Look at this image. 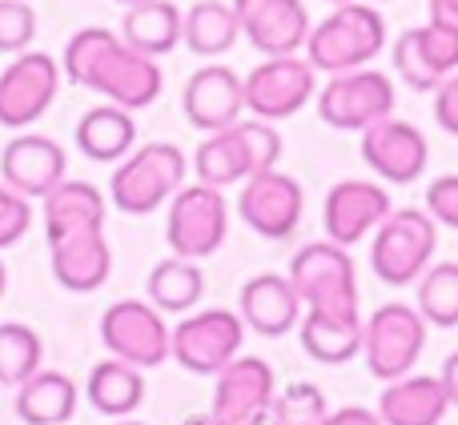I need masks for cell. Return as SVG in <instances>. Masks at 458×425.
Listing matches in <instances>:
<instances>
[{
  "label": "cell",
  "mask_w": 458,
  "mask_h": 425,
  "mask_svg": "<svg viewBox=\"0 0 458 425\" xmlns=\"http://www.w3.org/2000/svg\"><path fill=\"white\" fill-rule=\"evenodd\" d=\"M61 69L72 85L93 88L117 109H149L161 96V64L153 56H141L109 29H81L69 37L61 56Z\"/></svg>",
  "instance_id": "obj_1"
},
{
  "label": "cell",
  "mask_w": 458,
  "mask_h": 425,
  "mask_svg": "<svg viewBox=\"0 0 458 425\" xmlns=\"http://www.w3.org/2000/svg\"><path fill=\"white\" fill-rule=\"evenodd\" d=\"M382 48H386V21H382V12L350 0V4H334V12L310 29L306 61L314 64V72L338 77V72L366 69Z\"/></svg>",
  "instance_id": "obj_2"
},
{
  "label": "cell",
  "mask_w": 458,
  "mask_h": 425,
  "mask_svg": "<svg viewBox=\"0 0 458 425\" xmlns=\"http://www.w3.org/2000/svg\"><path fill=\"white\" fill-rule=\"evenodd\" d=\"M185 173H190V161H185V153L177 145L169 141L141 145L125 161H117L109 181V201L129 217L157 212L185 185Z\"/></svg>",
  "instance_id": "obj_3"
},
{
  "label": "cell",
  "mask_w": 458,
  "mask_h": 425,
  "mask_svg": "<svg viewBox=\"0 0 458 425\" xmlns=\"http://www.w3.org/2000/svg\"><path fill=\"white\" fill-rule=\"evenodd\" d=\"M290 285L298 301L318 313H342V317H362L358 305V269L350 253L334 241H310L293 253L290 261Z\"/></svg>",
  "instance_id": "obj_4"
},
{
  "label": "cell",
  "mask_w": 458,
  "mask_h": 425,
  "mask_svg": "<svg viewBox=\"0 0 458 425\" xmlns=\"http://www.w3.org/2000/svg\"><path fill=\"white\" fill-rule=\"evenodd\" d=\"M438 249V225L427 209H390V217L374 229L370 269L386 285H414L430 269Z\"/></svg>",
  "instance_id": "obj_5"
},
{
  "label": "cell",
  "mask_w": 458,
  "mask_h": 425,
  "mask_svg": "<svg viewBox=\"0 0 458 425\" xmlns=\"http://www.w3.org/2000/svg\"><path fill=\"white\" fill-rule=\"evenodd\" d=\"M422 349H427V321L414 305L390 301L378 305L362 321V354L366 370L378 381H398L419 365Z\"/></svg>",
  "instance_id": "obj_6"
},
{
  "label": "cell",
  "mask_w": 458,
  "mask_h": 425,
  "mask_svg": "<svg viewBox=\"0 0 458 425\" xmlns=\"http://www.w3.org/2000/svg\"><path fill=\"white\" fill-rule=\"evenodd\" d=\"M242 346L245 321L233 309H201L182 317L169 333V357L198 378H217L233 357H242Z\"/></svg>",
  "instance_id": "obj_7"
},
{
  "label": "cell",
  "mask_w": 458,
  "mask_h": 425,
  "mask_svg": "<svg viewBox=\"0 0 458 425\" xmlns=\"http://www.w3.org/2000/svg\"><path fill=\"white\" fill-rule=\"evenodd\" d=\"M229 237V205L222 189L209 185H182L169 201L165 217V241L174 249V257L185 261H206L214 257Z\"/></svg>",
  "instance_id": "obj_8"
},
{
  "label": "cell",
  "mask_w": 458,
  "mask_h": 425,
  "mask_svg": "<svg viewBox=\"0 0 458 425\" xmlns=\"http://www.w3.org/2000/svg\"><path fill=\"white\" fill-rule=\"evenodd\" d=\"M318 117L342 133H362V129L394 117V80L370 64L354 72H338L318 93Z\"/></svg>",
  "instance_id": "obj_9"
},
{
  "label": "cell",
  "mask_w": 458,
  "mask_h": 425,
  "mask_svg": "<svg viewBox=\"0 0 458 425\" xmlns=\"http://www.w3.org/2000/svg\"><path fill=\"white\" fill-rule=\"evenodd\" d=\"M169 325L165 313L153 309L149 301H113L101 313V341L109 349V357L125 365H137V370H153V365L169 362Z\"/></svg>",
  "instance_id": "obj_10"
},
{
  "label": "cell",
  "mask_w": 458,
  "mask_h": 425,
  "mask_svg": "<svg viewBox=\"0 0 458 425\" xmlns=\"http://www.w3.org/2000/svg\"><path fill=\"white\" fill-rule=\"evenodd\" d=\"M245 88V109L258 121H285L293 112H301L310 104V96L318 93L314 64L306 56H266L250 77L242 80Z\"/></svg>",
  "instance_id": "obj_11"
},
{
  "label": "cell",
  "mask_w": 458,
  "mask_h": 425,
  "mask_svg": "<svg viewBox=\"0 0 458 425\" xmlns=\"http://www.w3.org/2000/svg\"><path fill=\"white\" fill-rule=\"evenodd\" d=\"M61 88V64L48 53H16V61L0 72V125L29 129L48 112Z\"/></svg>",
  "instance_id": "obj_12"
},
{
  "label": "cell",
  "mask_w": 458,
  "mask_h": 425,
  "mask_svg": "<svg viewBox=\"0 0 458 425\" xmlns=\"http://www.w3.org/2000/svg\"><path fill=\"white\" fill-rule=\"evenodd\" d=\"M277 397V378L261 357H233L214 386V413L222 425H269Z\"/></svg>",
  "instance_id": "obj_13"
},
{
  "label": "cell",
  "mask_w": 458,
  "mask_h": 425,
  "mask_svg": "<svg viewBox=\"0 0 458 425\" xmlns=\"http://www.w3.org/2000/svg\"><path fill=\"white\" fill-rule=\"evenodd\" d=\"M237 212L242 221L266 241H285L293 229L301 225L306 212V193L282 169L269 173H253L250 181H242V197H237Z\"/></svg>",
  "instance_id": "obj_14"
},
{
  "label": "cell",
  "mask_w": 458,
  "mask_h": 425,
  "mask_svg": "<svg viewBox=\"0 0 458 425\" xmlns=\"http://www.w3.org/2000/svg\"><path fill=\"white\" fill-rule=\"evenodd\" d=\"M242 37L261 56H293L310 40V12L301 0H233Z\"/></svg>",
  "instance_id": "obj_15"
},
{
  "label": "cell",
  "mask_w": 458,
  "mask_h": 425,
  "mask_svg": "<svg viewBox=\"0 0 458 425\" xmlns=\"http://www.w3.org/2000/svg\"><path fill=\"white\" fill-rule=\"evenodd\" d=\"M362 161L390 185H414L427 173L430 145L419 125L386 117L378 125L362 129Z\"/></svg>",
  "instance_id": "obj_16"
},
{
  "label": "cell",
  "mask_w": 458,
  "mask_h": 425,
  "mask_svg": "<svg viewBox=\"0 0 458 425\" xmlns=\"http://www.w3.org/2000/svg\"><path fill=\"white\" fill-rule=\"evenodd\" d=\"M64 177H69V157H64V149L53 137L21 133L0 153V181L29 201L48 197Z\"/></svg>",
  "instance_id": "obj_17"
},
{
  "label": "cell",
  "mask_w": 458,
  "mask_h": 425,
  "mask_svg": "<svg viewBox=\"0 0 458 425\" xmlns=\"http://www.w3.org/2000/svg\"><path fill=\"white\" fill-rule=\"evenodd\" d=\"M390 193L374 181H338L326 193V209H322V225H326V241L350 245L366 241V233L382 225L390 217Z\"/></svg>",
  "instance_id": "obj_18"
},
{
  "label": "cell",
  "mask_w": 458,
  "mask_h": 425,
  "mask_svg": "<svg viewBox=\"0 0 458 425\" xmlns=\"http://www.w3.org/2000/svg\"><path fill=\"white\" fill-rule=\"evenodd\" d=\"M182 109L190 117V125L201 129V133H222V129L237 125L245 112L242 77L233 69H225V64H206V69H198L185 80Z\"/></svg>",
  "instance_id": "obj_19"
},
{
  "label": "cell",
  "mask_w": 458,
  "mask_h": 425,
  "mask_svg": "<svg viewBox=\"0 0 458 425\" xmlns=\"http://www.w3.org/2000/svg\"><path fill=\"white\" fill-rule=\"evenodd\" d=\"M245 329L261 333V338H282V333L298 329L301 321V301L293 293L290 277L282 273H258L242 285V297H237Z\"/></svg>",
  "instance_id": "obj_20"
},
{
  "label": "cell",
  "mask_w": 458,
  "mask_h": 425,
  "mask_svg": "<svg viewBox=\"0 0 458 425\" xmlns=\"http://www.w3.org/2000/svg\"><path fill=\"white\" fill-rule=\"evenodd\" d=\"M53 277L69 293H97L113 273V249L105 241V229H85L64 241L48 245Z\"/></svg>",
  "instance_id": "obj_21"
},
{
  "label": "cell",
  "mask_w": 458,
  "mask_h": 425,
  "mask_svg": "<svg viewBox=\"0 0 458 425\" xmlns=\"http://www.w3.org/2000/svg\"><path fill=\"white\" fill-rule=\"evenodd\" d=\"M446 413H451V397L443 381L427 373H406L398 381H386L378 397L382 425H443Z\"/></svg>",
  "instance_id": "obj_22"
},
{
  "label": "cell",
  "mask_w": 458,
  "mask_h": 425,
  "mask_svg": "<svg viewBox=\"0 0 458 425\" xmlns=\"http://www.w3.org/2000/svg\"><path fill=\"white\" fill-rule=\"evenodd\" d=\"M45 201V237L48 245L53 241H64L72 233H85V229H105V193L89 181H69L64 177Z\"/></svg>",
  "instance_id": "obj_23"
},
{
  "label": "cell",
  "mask_w": 458,
  "mask_h": 425,
  "mask_svg": "<svg viewBox=\"0 0 458 425\" xmlns=\"http://www.w3.org/2000/svg\"><path fill=\"white\" fill-rule=\"evenodd\" d=\"M77 381L69 373L37 370L24 386H16V418L24 425H69L77 413Z\"/></svg>",
  "instance_id": "obj_24"
},
{
  "label": "cell",
  "mask_w": 458,
  "mask_h": 425,
  "mask_svg": "<svg viewBox=\"0 0 458 425\" xmlns=\"http://www.w3.org/2000/svg\"><path fill=\"white\" fill-rule=\"evenodd\" d=\"M182 21L185 12L174 4V0H141L125 12L121 21V40H125L133 53L141 56H165L182 45Z\"/></svg>",
  "instance_id": "obj_25"
},
{
  "label": "cell",
  "mask_w": 458,
  "mask_h": 425,
  "mask_svg": "<svg viewBox=\"0 0 458 425\" xmlns=\"http://www.w3.org/2000/svg\"><path fill=\"white\" fill-rule=\"evenodd\" d=\"M137 145V125L133 112L117 109V104H97L85 117L77 121V149L89 161H101V165H117L133 153Z\"/></svg>",
  "instance_id": "obj_26"
},
{
  "label": "cell",
  "mask_w": 458,
  "mask_h": 425,
  "mask_svg": "<svg viewBox=\"0 0 458 425\" xmlns=\"http://www.w3.org/2000/svg\"><path fill=\"white\" fill-rule=\"evenodd\" d=\"M85 397L97 413H105V418H113V421L133 418L145 402V378L137 365H125V362H117V357H109V362H97L93 370H89Z\"/></svg>",
  "instance_id": "obj_27"
},
{
  "label": "cell",
  "mask_w": 458,
  "mask_h": 425,
  "mask_svg": "<svg viewBox=\"0 0 458 425\" xmlns=\"http://www.w3.org/2000/svg\"><path fill=\"white\" fill-rule=\"evenodd\" d=\"M298 333H301V349H306L318 365H346L362 354V317L306 309Z\"/></svg>",
  "instance_id": "obj_28"
},
{
  "label": "cell",
  "mask_w": 458,
  "mask_h": 425,
  "mask_svg": "<svg viewBox=\"0 0 458 425\" xmlns=\"http://www.w3.org/2000/svg\"><path fill=\"white\" fill-rule=\"evenodd\" d=\"M193 173H198V181L209 185V189H229V185H237V181H250L253 161H250V149H245L242 133H237V125L222 129V133H209L206 141L198 145V153H193Z\"/></svg>",
  "instance_id": "obj_29"
},
{
  "label": "cell",
  "mask_w": 458,
  "mask_h": 425,
  "mask_svg": "<svg viewBox=\"0 0 458 425\" xmlns=\"http://www.w3.org/2000/svg\"><path fill=\"white\" fill-rule=\"evenodd\" d=\"M145 293H149V305L161 313H190L206 293V273H201L198 261L165 257L153 265Z\"/></svg>",
  "instance_id": "obj_30"
},
{
  "label": "cell",
  "mask_w": 458,
  "mask_h": 425,
  "mask_svg": "<svg viewBox=\"0 0 458 425\" xmlns=\"http://www.w3.org/2000/svg\"><path fill=\"white\" fill-rule=\"evenodd\" d=\"M237 37H242L237 12L233 4H222V0H201L182 21V40L198 56H222L237 45Z\"/></svg>",
  "instance_id": "obj_31"
},
{
  "label": "cell",
  "mask_w": 458,
  "mask_h": 425,
  "mask_svg": "<svg viewBox=\"0 0 458 425\" xmlns=\"http://www.w3.org/2000/svg\"><path fill=\"white\" fill-rule=\"evenodd\" d=\"M40 362H45L40 333L24 321H0V386H24L37 370H45Z\"/></svg>",
  "instance_id": "obj_32"
},
{
  "label": "cell",
  "mask_w": 458,
  "mask_h": 425,
  "mask_svg": "<svg viewBox=\"0 0 458 425\" xmlns=\"http://www.w3.org/2000/svg\"><path fill=\"white\" fill-rule=\"evenodd\" d=\"M419 313L435 329H454L458 325V261H438L419 277Z\"/></svg>",
  "instance_id": "obj_33"
},
{
  "label": "cell",
  "mask_w": 458,
  "mask_h": 425,
  "mask_svg": "<svg viewBox=\"0 0 458 425\" xmlns=\"http://www.w3.org/2000/svg\"><path fill=\"white\" fill-rule=\"evenodd\" d=\"M326 413H330V405L314 381H290L285 389H277L269 425H322Z\"/></svg>",
  "instance_id": "obj_34"
},
{
  "label": "cell",
  "mask_w": 458,
  "mask_h": 425,
  "mask_svg": "<svg viewBox=\"0 0 458 425\" xmlns=\"http://www.w3.org/2000/svg\"><path fill=\"white\" fill-rule=\"evenodd\" d=\"M414 40H419V53L427 56V64L438 72V77H451L458 69V29L454 24H422V29H414Z\"/></svg>",
  "instance_id": "obj_35"
},
{
  "label": "cell",
  "mask_w": 458,
  "mask_h": 425,
  "mask_svg": "<svg viewBox=\"0 0 458 425\" xmlns=\"http://www.w3.org/2000/svg\"><path fill=\"white\" fill-rule=\"evenodd\" d=\"M394 69H398V77L406 80V85L414 88V93H435L438 85H443V77H438L435 69L427 64V56L419 53V40H414V29H406L403 37L394 40Z\"/></svg>",
  "instance_id": "obj_36"
},
{
  "label": "cell",
  "mask_w": 458,
  "mask_h": 425,
  "mask_svg": "<svg viewBox=\"0 0 458 425\" xmlns=\"http://www.w3.org/2000/svg\"><path fill=\"white\" fill-rule=\"evenodd\" d=\"M37 37V12L29 0H0V53H29Z\"/></svg>",
  "instance_id": "obj_37"
},
{
  "label": "cell",
  "mask_w": 458,
  "mask_h": 425,
  "mask_svg": "<svg viewBox=\"0 0 458 425\" xmlns=\"http://www.w3.org/2000/svg\"><path fill=\"white\" fill-rule=\"evenodd\" d=\"M32 225V201L0 181V249H13Z\"/></svg>",
  "instance_id": "obj_38"
},
{
  "label": "cell",
  "mask_w": 458,
  "mask_h": 425,
  "mask_svg": "<svg viewBox=\"0 0 458 425\" xmlns=\"http://www.w3.org/2000/svg\"><path fill=\"white\" fill-rule=\"evenodd\" d=\"M427 212L435 217V225H446L458 233V173H446V177H438V181H430Z\"/></svg>",
  "instance_id": "obj_39"
},
{
  "label": "cell",
  "mask_w": 458,
  "mask_h": 425,
  "mask_svg": "<svg viewBox=\"0 0 458 425\" xmlns=\"http://www.w3.org/2000/svg\"><path fill=\"white\" fill-rule=\"evenodd\" d=\"M435 121L443 133L458 137V72H451V77L435 88Z\"/></svg>",
  "instance_id": "obj_40"
},
{
  "label": "cell",
  "mask_w": 458,
  "mask_h": 425,
  "mask_svg": "<svg viewBox=\"0 0 458 425\" xmlns=\"http://www.w3.org/2000/svg\"><path fill=\"white\" fill-rule=\"evenodd\" d=\"M322 425H382L378 410H366V405H342V410H330Z\"/></svg>",
  "instance_id": "obj_41"
},
{
  "label": "cell",
  "mask_w": 458,
  "mask_h": 425,
  "mask_svg": "<svg viewBox=\"0 0 458 425\" xmlns=\"http://www.w3.org/2000/svg\"><path fill=\"white\" fill-rule=\"evenodd\" d=\"M438 381H443L446 397H451V410H458V349H454L451 357H446V365H443V373H438Z\"/></svg>",
  "instance_id": "obj_42"
},
{
  "label": "cell",
  "mask_w": 458,
  "mask_h": 425,
  "mask_svg": "<svg viewBox=\"0 0 458 425\" xmlns=\"http://www.w3.org/2000/svg\"><path fill=\"white\" fill-rule=\"evenodd\" d=\"M427 4H430V21L458 29V0H427Z\"/></svg>",
  "instance_id": "obj_43"
},
{
  "label": "cell",
  "mask_w": 458,
  "mask_h": 425,
  "mask_svg": "<svg viewBox=\"0 0 458 425\" xmlns=\"http://www.w3.org/2000/svg\"><path fill=\"white\" fill-rule=\"evenodd\" d=\"M182 425H222V421H217L214 413H193V418H185Z\"/></svg>",
  "instance_id": "obj_44"
},
{
  "label": "cell",
  "mask_w": 458,
  "mask_h": 425,
  "mask_svg": "<svg viewBox=\"0 0 458 425\" xmlns=\"http://www.w3.org/2000/svg\"><path fill=\"white\" fill-rule=\"evenodd\" d=\"M4 285H8V269H4V261H0V297H4Z\"/></svg>",
  "instance_id": "obj_45"
},
{
  "label": "cell",
  "mask_w": 458,
  "mask_h": 425,
  "mask_svg": "<svg viewBox=\"0 0 458 425\" xmlns=\"http://www.w3.org/2000/svg\"><path fill=\"white\" fill-rule=\"evenodd\" d=\"M113 425H145V421H133V418H121V421H113Z\"/></svg>",
  "instance_id": "obj_46"
},
{
  "label": "cell",
  "mask_w": 458,
  "mask_h": 425,
  "mask_svg": "<svg viewBox=\"0 0 458 425\" xmlns=\"http://www.w3.org/2000/svg\"><path fill=\"white\" fill-rule=\"evenodd\" d=\"M117 4H129V8H133V4H141V0H117Z\"/></svg>",
  "instance_id": "obj_47"
},
{
  "label": "cell",
  "mask_w": 458,
  "mask_h": 425,
  "mask_svg": "<svg viewBox=\"0 0 458 425\" xmlns=\"http://www.w3.org/2000/svg\"><path fill=\"white\" fill-rule=\"evenodd\" d=\"M330 4H350V0H330Z\"/></svg>",
  "instance_id": "obj_48"
}]
</instances>
